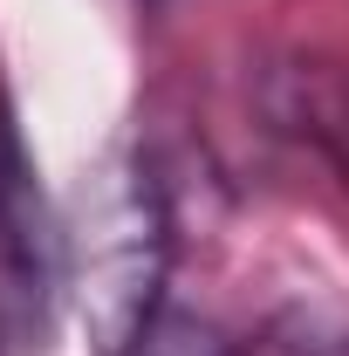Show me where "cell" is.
Instances as JSON below:
<instances>
[{
  "instance_id": "obj_3",
  "label": "cell",
  "mask_w": 349,
  "mask_h": 356,
  "mask_svg": "<svg viewBox=\"0 0 349 356\" xmlns=\"http://www.w3.org/2000/svg\"><path fill=\"white\" fill-rule=\"evenodd\" d=\"M124 356H233V343L199 315H158Z\"/></svg>"
},
{
  "instance_id": "obj_4",
  "label": "cell",
  "mask_w": 349,
  "mask_h": 356,
  "mask_svg": "<svg viewBox=\"0 0 349 356\" xmlns=\"http://www.w3.org/2000/svg\"><path fill=\"white\" fill-rule=\"evenodd\" d=\"M233 356H349V336H322L308 322H281L254 343H233Z\"/></svg>"
},
{
  "instance_id": "obj_1",
  "label": "cell",
  "mask_w": 349,
  "mask_h": 356,
  "mask_svg": "<svg viewBox=\"0 0 349 356\" xmlns=\"http://www.w3.org/2000/svg\"><path fill=\"white\" fill-rule=\"evenodd\" d=\"M165 199L151 172H117V185L89 213L83 247V315L103 356H124L158 322V281H165Z\"/></svg>"
},
{
  "instance_id": "obj_2",
  "label": "cell",
  "mask_w": 349,
  "mask_h": 356,
  "mask_svg": "<svg viewBox=\"0 0 349 356\" xmlns=\"http://www.w3.org/2000/svg\"><path fill=\"white\" fill-rule=\"evenodd\" d=\"M55 288H62V240L48 226L21 131L0 110V350L42 343Z\"/></svg>"
}]
</instances>
